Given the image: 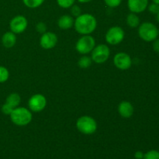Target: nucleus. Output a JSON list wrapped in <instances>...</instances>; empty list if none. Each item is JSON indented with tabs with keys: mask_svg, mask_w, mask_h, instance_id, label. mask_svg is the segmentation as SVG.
I'll use <instances>...</instances> for the list:
<instances>
[{
	"mask_svg": "<svg viewBox=\"0 0 159 159\" xmlns=\"http://www.w3.org/2000/svg\"><path fill=\"white\" fill-rule=\"evenodd\" d=\"M76 32L82 35H89L95 31L97 26V20L94 16L89 13L81 14L76 17L74 22Z\"/></svg>",
	"mask_w": 159,
	"mask_h": 159,
	"instance_id": "1",
	"label": "nucleus"
},
{
	"mask_svg": "<svg viewBox=\"0 0 159 159\" xmlns=\"http://www.w3.org/2000/svg\"><path fill=\"white\" fill-rule=\"evenodd\" d=\"M11 121L15 125L23 127L29 124L32 120V113L30 110L25 107H16L10 113Z\"/></svg>",
	"mask_w": 159,
	"mask_h": 159,
	"instance_id": "2",
	"label": "nucleus"
},
{
	"mask_svg": "<svg viewBox=\"0 0 159 159\" xmlns=\"http://www.w3.org/2000/svg\"><path fill=\"white\" fill-rule=\"evenodd\" d=\"M138 35L145 42H153L159 36L158 29L151 22H144L138 26Z\"/></svg>",
	"mask_w": 159,
	"mask_h": 159,
	"instance_id": "3",
	"label": "nucleus"
},
{
	"mask_svg": "<svg viewBox=\"0 0 159 159\" xmlns=\"http://www.w3.org/2000/svg\"><path fill=\"white\" fill-rule=\"evenodd\" d=\"M76 127L83 134L90 135L97 130V123L92 116H82L77 120Z\"/></svg>",
	"mask_w": 159,
	"mask_h": 159,
	"instance_id": "4",
	"label": "nucleus"
},
{
	"mask_svg": "<svg viewBox=\"0 0 159 159\" xmlns=\"http://www.w3.org/2000/svg\"><path fill=\"white\" fill-rule=\"evenodd\" d=\"M96 47V41L92 36L84 35L78 40L75 44V49L79 54H87L92 52Z\"/></svg>",
	"mask_w": 159,
	"mask_h": 159,
	"instance_id": "5",
	"label": "nucleus"
},
{
	"mask_svg": "<svg viewBox=\"0 0 159 159\" xmlns=\"http://www.w3.org/2000/svg\"><path fill=\"white\" fill-rule=\"evenodd\" d=\"M125 37L124 30L120 26H113L107 30L106 34V41L111 45L120 43Z\"/></svg>",
	"mask_w": 159,
	"mask_h": 159,
	"instance_id": "6",
	"label": "nucleus"
},
{
	"mask_svg": "<svg viewBox=\"0 0 159 159\" xmlns=\"http://www.w3.org/2000/svg\"><path fill=\"white\" fill-rule=\"evenodd\" d=\"M110 54V50L106 44H99L92 51V60L95 63L102 64L108 60Z\"/></svg>",
	"mask_w": 159,
	"mask_h": 159,
	"instance_id": "7",
	"label": "nucleus"
},
{
	"mask_svg": "<svg viewBox=\"0 0 159 159\" xmlns=\"http://www.w3.org/2000/svg\"><path fill=\"white\" fill-rule=\"evenodd\" d=\"M20 102H21V98L20 95L15 93H11L7 96L6 102L2 107V112L6 115H10L12 110L18 107Z\"/></svg>",
	"mask_w": 159,
	"mask_h": 159,
	"instance_id": "8",
	"label": "nucleus"
},
{
	"mask_svg": "<svg viewBox=\"0 0 159 159\" xmlns=\"http://www.w3.org/2000/svg\"><path fill=\"white\" fill-rule=\"evenodd\" d=\"M27 20L22 15L16 16L9 22V28L11 31L16 34L24 32L27 27Z\"/></svg>",
	"mask_w": 159,
	"mask_h": 159,
	"instance_id": "9",
	"label": "nucleus"
},
{
	"mask_svg": "<svg viewBox=\"0 0 159 159\" xmlns=\"http://www.w3.org/2000/svg\"><path fill=\"white\" fill-rule=\"evenodd\" d=\"M47 99L42 94H35L30 98L28 101V107L33 112L39 113L46 107Z\"/></svg>",
	"mask_w": 159,
	"mask_h": 159,
	"instance_id": "10",
	"label": "nucleus"
},
{
	"mask_svg": "<svg viewBox=\"0 0 159 159\" xmlns=\"http://www.w3.org/2000/svg\"><path fill=\"white\" fill-rule=\"evenodd\" d=\"M113 64L118 69L127 70L131 67L132 59L127 53L120 52L113 57Z\"/></svg>",
	"mask_w": 159,
	"mask_h": 159,
	"instance_id": "11",
	"label": "nucleus"
},
{
	"mask_svg": "<svg viewBox=\"0 0 159 159\" xmlns=\"http://www.w3.org/2000/svg\"><path fill=\"white\" fill-rule=\"evenodd\" d=\"M57 43V37L54 33L45 32L40 39V44L42 48L50 50L54 48Z\"/></svg>",
	"mask_w": 159,
	"mask_h": 159,
	"instance_id": "12",
	"label": "nucleus"
},
{
	"mask_svg": "<svg viewBox=\"0 0 159 159\" xmlns=\"http://www.w3.org/2000/svg\"><path fill=\"white\" fill-rule=\"evenodd\" d=\"M149 0H127L129 10L134 13H141L148 9Z\"/></svg>",
	"mask_w": 159,
	"mask_h": 159,
	"instance_id": "13",
	"label": "nucleus"
},
{
	"mask_svg": "<svg viewBox=\"0 0 159 159\" xmlns=\"http://www.w3.org/2000/svg\"><path fill=\"white\" fill-rule=\"evenodd\" d=\"M118 112L124 118H130L133 116L134 109L133 105L128 101H122L118 105Z\"/></svg>",
	"mask_w": 159,
	"mask_h": 159,
	"instance_id": "14",
	"label": "nucleus"
},
{
	"mask_svg": "<svg viewBox=\"0 0 159 159\" xmlns=\"http://www.w3.org/2000/svg\"><path fill=\"white\" fill-rule=\"evenodd\" d=\"M16 36L12 31L5 33L2 37V43L6 48H11L16 43Z\"/></svg>",
	"mask_w": 159,
	"mask_h": 159,
	"instance_id": "15",
	"label": "nucleus"
},
{
	"mask_svg": "<svg viewBox=\"0 0 159 159\" xmlns=\"http://www.w3.org/2000/svg\"><path fill=\"white\" fill-rule=\"evenodd\" d=\"M74 19L70 15H63L57 20V26L61 30L71 29L74 26Z\"/></svg>",
	"mask_w": 159,
	"mask_h": 159,
	"instance_id": "16",
	"label": "nucleus"
},
{
	"mask_svg": "<svg viewBox=\"0 0 159 159\" xmlns=\"http://www.w3.org/2000/svg\"><path fill=\"white\" fill-rule=\"evenodd\" d=\"M126 21H127V24L131 28H136L141 24L140 18L136 13H134V12H130V14L127 15Z\"/></svg>",
	"mask_w": 159,
	"mask_h": 159,
	"instance_id": "17",
	"label": "nucleus"
},
{
	"mask_svg": "<svg viewBox=\"0 0 159 159\" xmlns=\"http://www.w3.org/2000/svg\"><path fill=\"white\" fill-rule=\"evenodd\" d=\"M92 61H93V60H92L91 57H89V56L84 55L79 59L78 65H79V68L85 69V68H88L91 66Z\"/></svg>",
	"mask_w": 159,
	"mask_h": 159,
	"instance_id": "18",
	"label": "nucleus"
},
{
	"mask_svg": "<svg viewBox=\"0 0 159 159\" xmlns=\"http://www.w3.org/2000/svg\"><path fill=\"white\" fill-rule=\"evenodd\" d=\"M23 4L28 8L30 9H35V8H38L39 6H41L45 0H22Z\"/></svg>",
	"mask_w": 159,
	"mask_h": 159,
	"instance_id": "19",
	"label": "nucleus"
},
{
	"mask_svg": "<svg viewBox=\"0 0 159 159\" xmlns=\"http://www.w3.org/2000/svg\"><path fill=\"white\" fill-rule=\"evenodd\" d=\"M9 77V72L4 66H0V83L6 82Z\"/></svg>",
	"mask_w": 159,
	"mask_h": 159,
	"instance_id": "20",
	"label": "nucleus"
},
{
	"mask_svg": "<svg viewBox=\"0 0 159 159\" xmlns=\"http://www.w3.org/2000/svg\"><path fill=\"white\" fill-rule=\"evenodd\" d=\"M75 0H57V3L60 7L63 9L71 8L75 4Z\"/></svg>",
	"mask_w": 159,
	"mask_h": 159,
	"instance_id": "21",
	"label": "nucleus"
},
{
	"mask_svg": "<svg viewBox=\"0 0 159 159\" xmlns=\"http://www.w3.org/2000/svg\"><path fill=\"white\" fill-rule=\"evenodd\" d=\"M143 159H159V152L157 150H150L144 155Z\"/></svg>",
	"mask_w": 159,
	"mask_h": 159,
	"instance_id": "22",
	"label": "nucleus"
},
{
	"mask_svg": "<svg viewBox=\"0 0 159 159\" xmlns=\"http://www.w3.org/2000/svg\"><path fill=\"white\" fill-rule=\"evenodd\" d=\"M71 16L73 17H78L82 14V9L81 8L79 7V6L77 5H73L71 8Z\"/></svg>",
	"mask_w": 159,
	"mask_h": 159,
	"instance_id": "23",
	"label": "nucleus"
},
{
	"mask_svg": "<svg viewBox=\"0 0 159 159\" xmlns=\"http://www.w3.org/2000/svg\"><path fill=\"white\" fill-rule=\"evenodd\" d=\"M106 5L110 8H116L122 2V0H104Z\"/></svg>",
	"mask_w": 159,
	"mask_h": 159,
	"instance_id": "24",
	"label": "nucleus"
},
{
	"mask_svg": "<svg viewBox=\"0 0 159 159\" xmlns=\"http://www.w3.org/2000/svg\"><path fill=\"white\" fill-rule=\"evenodd\" d=\"M36 30L41 34H44L45 32H47V25L43 22H39L36 25Z\"/></svg>",
	"mask_w": 159,
	"mask_h": 159,
	"instance_id": "25",
	"label": "nucleus"
},
{
	"mask_svg": "<svg viewBox=\"0 0 159 159\" xmlns=\"http://www.w3.org/2000/svg\"><path fill=\"white\" fill-rule=\"evenodd\" d=\"M148 11L152 14H155V15H156V14L159 12V5L155 4V3L154 2L151 3V4H148Z\"/></svg>",
	"mask_w": 159,
	"mask_h": 159,
	"instance_id": "26",
	"label": "nucleus"
},
{
	"mask_svg": "<svg viewBox=\"0 0 159 159\" xmlns=\"http://www.w3.org/2000/svg\"><path fill=\"white\" fill-rule=\"evenodd\" d=\"M152 48H153V50L155 52L159 54V39L157 38L156 40H154L153 44H152Z\"/></svg>",
	"mask_w": 159,
	"mask_h": 159,
	"instance_id": "27",
	"label": "nucleus"
},
{
	"mask_svg": "<svg viewBox=\"0 0 159 159\" xmlns=\"http://www.w3.org/2000/svg\"><path fill=\"white\" fill-rule=\"evenodd\" d=\"M144 153H143L141 151H138V152H135L134 154V158L136 159H143L144 158Z\"/></svg>",
	"mask_w": 159,
	"mask_h": 159,
	"instance_id": "28",
	"label": "nucleus"
},
{
	"mask_svg": "<svg viewBox=\"0 0 159 159\" xmlns=\"http://www.w3.org/2000/svg\"><path fill=\"white\" fill-rule=\"evenodd\" d=\"M78 2H79L80 3H88V2H90L91 1H93V0H77Z\"/></svg>",
	"mask_w": 159,
	"mask_h": 159,
	"instance_id": "29",
	"label": "nucleus"
},
{
	"mask_svg": "<svg viewBox=\"0 0 159 159\" xmlns=\"http://www.w3.org/2000/svg\"><path fill=\"white\" fill-rule=\"evenodd\" d=\"M152 2L159 5V0H152Z\"/></svg>",
	"mask_w": 159,
	"mask_h": 159,
	"instance_id": "30",
	"label": "nucleus"
},
{
	"mask_svg": "<svg viewBox=\"0 0 159 159\" xmlns=\"http://www.w3.org/2000/svg\"><path fill=\"white\" fill-rule=\"evenodd\" d=\"M156 20H157V21L159 23V12L156 14Z\"/></svg>",
	"mask_w": 159,
	"mask_h": 159,
	"instance_id": "31",
	"label": "nucleus"
},
{
	"mask_svg": "<svg viewBox=\"0 0 159 159\" xmlns=\"http://www.w3.org/2000/svg\"><path fill=\"white\" fill-rule=\"evenodd\" d=\"M158 34H159V29H158Z\"/></svg>",
	"mask_w": 159,
	"mask_h": 159,
	"instance_id": "32",
	"label": "nucleus"
}]
</instances>
